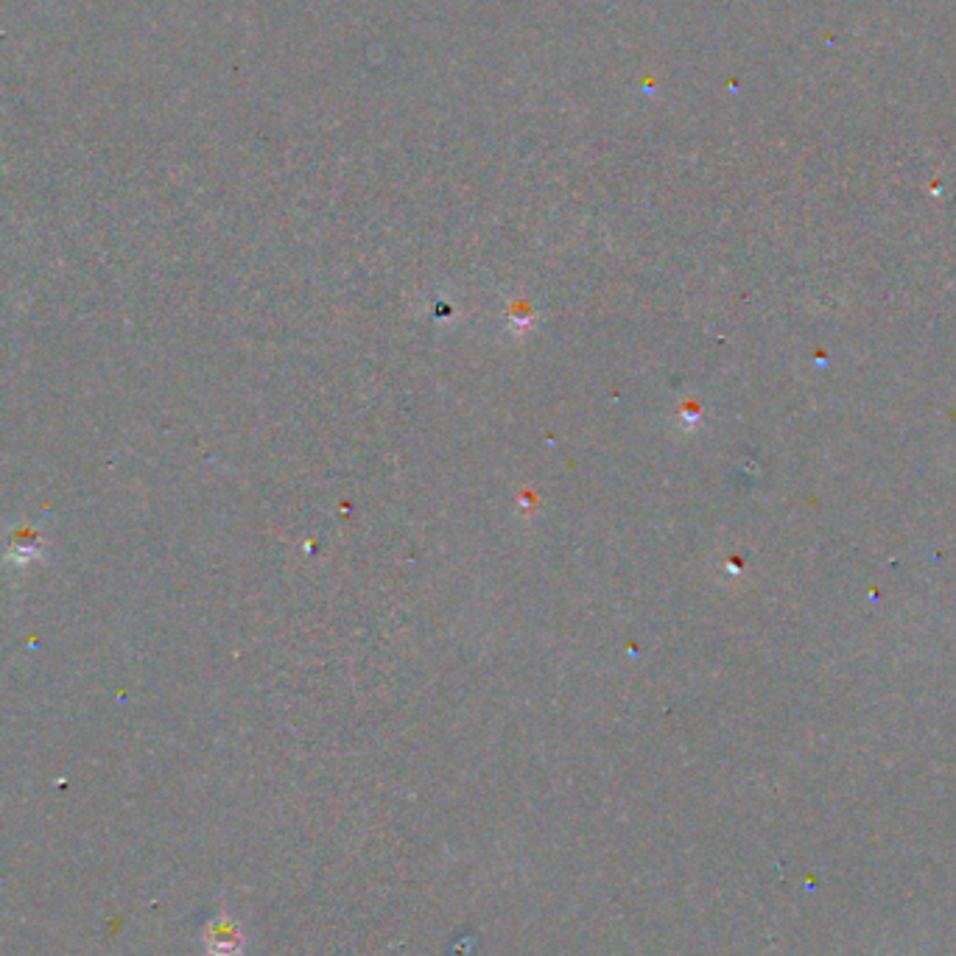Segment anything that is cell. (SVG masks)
<instances>
[{
  "instance_id": "6da1fadb",
  "label": "cell",
  "mask_w": 956,
  "mask_h": 956,
  "mask_svg": "<svg viewBox=\"0 0 956 956\" xmlns=\"http://www.w3.org/2000/svg\"><path fill=\"white\" fill-rule=\"evenodd\" d=\"M40 557H42L40 542H34V546H12L7 551V562L18 565V568H26V565L34 562V559H40Z\"/></svg>"
}]
</instances>
